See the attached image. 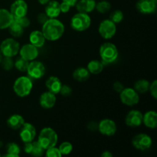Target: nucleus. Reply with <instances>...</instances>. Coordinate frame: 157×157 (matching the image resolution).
<instances>
[{
  "label": "nucleus",
  "instance_id": "1",
  "mask_svg": "<svg viewBox=\"0 0 157 157\" xmlns=\"http://www.w3.org/2000/svg\"><path fill=\"white\" fill-rule=\"evenodd\" d=\"M64 25L60 20L57 18H48L42 25V32L46 40L55 41L60 39L64 33Z\"/></svg>",
  "mask_w": 157,
  "mask_h": 157
},
{
  "label": "nucleus",
  "instance_id": "2",
  "mask_svg": "<svg viewBox=\"0 0 157 157\" xmlns=\"http://www.w3.org/2000/svg\"><path fill=\"white\" fill-rule=\"evenodd\" d=\"M99 55L103 64H110L117 60L119 51L113 43L105 42L100 47Z\"/></svg>",
  "mask_w": 157,
  "mask_h": 157
},
{
  "label": "nucleus",
  "instance_id": "3",
  "mask_svg": "<svg viewBox=\"0 0 157 157\" xmlns=\"http://www.w3.org/2000/svg\"><path fill=\"white\" fill-rule=\"evenodd\" d=\"M33 88L32 79L29 76H21L17 78L13 84V90L19 98L29 96Z\"/></svg>",
  "mask_w": 157,
  "mask_h": 157
},
{
  "label": "nucleus",
  "instance_id": "4",
  "mask_svg": "<svg viewBox=\"0 0 157 157\" xmlns=\"http://www.w3.org/2000/svg\"><path fill=\"white\" fill-rule=\"evenodd\" d=\"M58 136L56 132L51 127H44L39 133L38 142L41 144L44 150L56 147L58 144Z\"/></svg>",
  "mask_w": 157,
  "mask_h": 157
},
{
  "label": "nucleus",
  "instance_id": "5",
  "mask_svg": "<svg viewBox=\"0 0 157 157\" xmlns=\"http://www.w3.org/2000/svg\"><path fill=\"white\" fill-rule=\"evenodd\" d=\"M91 25V18L88 14L78 12L71 19V27L76 32H84Z\"/></svg>",
  "mask_w": 157,
  "mask_h": 157
},
{
  "label": "nucleus",
  "instance_id": "6",
  "mask_svg": "<svg viewBox=\"0 0 157 157\" xmlns=\"http://www.w3.org/2000/svg\"><path fill=\"white\" fill-rule=\"evenodd\" d=\"M20 47V44L15 38H8L2 41L0 44V52L3 57L13 58L18 54Z\"/></svg>",
  "mask_w": 157,
  "mask_h": 157
},
{
  "label": "nucleus",
  "instance_id": "7",
  "mask_svg": "<svg viewBox=\"0 0 157 157\" xmlns=\"http://www.w3.org/2000/svg\"><path fill=\"white\" fill-rule=\"evenodd\" d=\"M120 98L124 105L129 107L136 105L140 101L139 93L132 87H124V90L120 93Z\"/></svg>",
  "mask_w": 157,
  "mask_h": 157
},
{
  "label": "nucleus",
  "instance_id": "8",
  "mask_svg": "<svg viewBox=\"0 0 157 157\" xmlns=\"http://www.w3.org/2000/svg\"><path fill=\"white\" fill-rule=\"evenodd\" d=\"M45 71V66L42 62L33 60L32 61H29L26 72H27L28 76L31 79L38 80L44 76Z\"/></svg>",
  "mask_w": 157,
  "mask_h": 157
},
{
  "label": "nucleus",
  "instance_id": "9",
  "mask_svg": "<svg viewBox=\"0 0 157 157\" xmlns=\"http://www.w3.org/2000/svg\"><path fill=\"white\" fill-rule=\"evenodd\" d=\"M100 35L104 39H111L117 32V25L110 19H104L100 23L98 27Z\"/></svg>",
  "mask_w": 157,
  "mask_h": 157
},
{
  "label": "nucleus",
  "instance_id": "10",
  "mask_svg": "<svg viewBox=\"0 0 157 157\" xmlns=\"http://www.w3.org/2000/svg\"><path fill=\"white\" fill-rule=\"evenodd\" d=\"M153 144L152 138L146 133H139L132 139V145L135 149L140 151L149 150Z\"/></svg>",
  "mask_w": 157,
  "mask_h": 157
},
{
  "label": "nucleus",
  "instance_id": "11",
  "mask_svg": "<svg viewBox=\"0 0 157 157\" xmlns=\"http://www.w3.org/2000/svg\"><path fill=\"white\" fill-rule=\"evenodd\" d=\"M117 127V124L111 119H103L98 123V130L102 135L107 136H111L116 133Z\"/></svg>",
  "mask_w": 157,
  "mask_h": 157
},
{
  "label": "nucleus",
  "instance_id": "12",
  "mask_svg": "<svg viewBox=\"0 0 157 157\" xmlns=\"http://www.w3.org/2000/svg\"><path fill=\"white\" fill-rule=\"evenodd\" d=\"M28 5L25 0H15L10 6V12L14 18H21L27 15Z\"/></svg>",
  "mask_w": 157,
  "mask_h": 157
},
{
  "label": "nucleus",
  "instance_id": "13",
  "mask_svg": "<svg viewBox=\"0 0 157 157\" xmlns=\"http://www.w3.org/2000/svg\"><path fill=\"white\" fill-rule=\"evenodd\" d=\"M19 133L20 139L23 143L32 142L36 136V129L30 123H25L21 126Z\"/></svg>",
  "mask_w": 157,
  "mask_h": 157
},
{
  "label": "nucleus",
  "instance_id": "14",
  "mask_svg": "<svg viewBox=\"0 0 157 157\" xmlns=\"http://www.w3.org/2000/svg\"><path fill=\"white\" fill-rule=\"evenodd\" d=\"M18 54L20 56L27 61H32L38 58L39 52H38V48L29 43V44H25L20 47Z\"/></svg>",
  "mask_w": 157,
  "mask_h": 157
},
{
  "label": "nucleus",
  "instance_id": "15",
  "mask_svg": "<svg viewBox=\"0 0 157 157\" xmlns=\"http://www.w3.org/2000/svg\"><path fill=\"white\" fill-rule=\"evenodd\" d=\"M143 115L144 114L137 110H130L126 116V124L133 128L140 127L143 124Z\"/></svg>",
  "mask_w": 157,
  "mask_h": 157
},
{
  "label": "nucleus",
  "instance_id": "16",
  "mask_svg": "<svg viewBox=\"0 0 157 157\" xmlns=\"http://www.w3.org/2000/svg\"><path fill=\"white\" fill-rule=\"evenodd\" d=\"M157 4L153 2L152 0H139L136 2V9L140 13L148 15L154 13L156 10Z\"/></svg>",
  "mask_w": 157,
  "mask_h": 157
},
{
  "label": "nucleus",
  "instance_id": "17",
  "mask_svg": "<svg viewBox=\"0 0 157 157\" xmlns=\"http://www.w3.org/2000/svg\"><path fill=\"white\" fill-rule=\"evenodd\" d=\"M56 96L50 91H46L41 94L39 98V104L44 109H51L56 104Z\"/></svg>",
  "mask_w": 157,
  "mask_h": 157
},
{
  "label": "nucleus",
  "instance_id": "18",
  "mask_svg": "<svg viewBox=\"0 0 157 157\" xmlns=\"http://www.w3.org/2000/svg\"><path fill=\"white\" fill-rule=\"evenodd\" d=\"M44 13L48 15L49 18H57L61 14L60 3L56 0H50L45 5Z\"/></svg>",
  "mask_w": 157,
  "mask_h": 157
},
{
  "label": "nucleus",
  "instance_id": "19",
  "mask_svg": "<svg viewBox=\"0 0 157 157\" xmlns=\"http://www.w3.org/2000/svg\"><path fill=\"white\" fill-rule=\"evenodd\" d=\"M96 3L95 0H78L75 7L78 12L88 14L94 10Z\"/></svg>",
  "mask_w": 157,
  "mask_h": 157
},
{
  "label": "nucleus",
  "instance_id": "20",
  "mask_svg": "<svg viewBox=\"0 0 157 157\" xmlns=\"http://www.w3.org/2000/svg\"><path fill=\"white\" fill-rule=\"evenodd\" d=\"M143 124L149 129L157 127V113L154 110H149L143 115Z\"/></svg>",
  "mask_w": 157,
  "mask_h": 157
},
{
  "label": "nucleus",
  "instance_id": "21",
  "mask_svg": "<svg viewBox=\"0 0 157 157\" xmlns=\"http://www.w3.org/2000/svg\"><path fill=\"white\" fill-rule=\"evenodd\" d=\"M13 20L14 18L10 11L6 9H0V30L9 29Z\"/></svg>",
  "mask_w": 157,
  "mask_h": 157
},
{
  "label": "nucleus",
  "instance_id": "22",
  "mask_svg": "<svg viewBox=\"0 0 157 157\" xmlns=\"http://www.w3.org/2000/svg\"><path fill=\"white\" fill-rule=\"evenodd\" d=\"M45 86L48 88V91L52 93L57 94H59L61 87L62 86L61 80L56 76H51L48 78V80L45 82Z\"/></svg>",
  "mask_w": 157,
  "mask_h": 157
},
{
  "label": "nucleus",
  "instance_id": "23",
  "mask_svg": "<svg viewBox=\"0 0 157 157\" xmlns=\"http://www.w3.org/2000/svg\"><path fill=\"white\" fill-rule=\"evenodd\" d=\"M29 41L31 44L38 48H40L44 46L46 39L41 31L35 30L31 32L29 35Z\"/></svg>",
  "mask_w": 157,
  "mask_h": 157
},
{
  "label": "nucleus",
  "instance_id": "24",
  "mask_svg": "<svg viewBox=\"0 0 157 157\" xmlns=\"http://www.w3.org/2000/svg\"><path fill=\"white\" fill-rule=\"evenodd\" d=\"M25 124V119L19 114H12L7 120V125L12 130H19Z\"/></svg>",
  "mask_w": 157,
  "mask_h": 157
},
{
  "label": "nucleus",
  "instance_id": "25",
  "mask_svg": "<svg viewBox=\"0 0 157 157\" xmlns=\"http://www.w3.org/2000/svg\"><path fill=\"white\" fill-rule=\"evenodd\" d=\"M90 75V72L87 68L81 67L75 69V71L73 72V78L75 81H79V82H84L89 79Z\"/></svg>",
  "mask_w": 157,
  "mask_h": 157
},
{
  "label": "nucleus",
  "instance_id": "26",
  "mask_svg": "<svg viewBox=\"0 0 157 157\" xmlns=\"http://www.w3.org/2000/svg\"><path fill=\"white\" fill-rule=\"evenodd\" d=\"M104 67V64H103L102 61H100L98 60H92L87 64V69L90 72V74L98 75L103 71Z\"/></svg>",
  "mask_w": 157,
  "mask_h": 157
},
{
  "label": "nucleus",
  "instance_id": "27",
  "mask_svg": "<svg viewBox=\"0 0 157 157\" xmlns=\"http://www.w3.org/2000/svg\"><path fill=\"white\" fill-rule=\"evenodd\" d=\"M21 153L19 146L15 143H9L6 146V154L5 157H18Z\"/></svg>",
  "mask_w": 157,
  "mask_h": 157
},
{
  "label": "nucleus",
  "instance_id": "28",
  "mask_svg": "<svg viewBox=\"0 0 157 157\" xmlns=\"http://www.w3.org/2000/svg\"><path fill=\"white\" fill-rule=\"evenodd\" d=\"M9 29L10 34L12 35V37H14V38H19V37L22 36L25 30L24 28L21 27V26L20 25L17 21H15V20H13L12 24L10 25V26L9 27Z\"/></svg>",
  "mask_w": 157,
  "mask_h": 157
},
{
  "label": "nucleus",
  "instance_id": "29",
  "mask_svg": "<svg viewBox=\"0 0 157 157\" xmlns=\"http://www.w3.org/2000/svg\"><path fill=\"white\" fill-rule=\"evenodd\" d=\"M150 83L147 80L140 79L138 80L134 84V89L139 94H144L149 91Z\"/></svg>",
  "mask_w": 157,
  "mask_h": 157
},
{
  "label": "nucleus",
  "instance_id": "30",
  "mask_svg": "<svg viewBox=\"0 0 157 157\" xmlns=\"http://www.w3.org/2000/svg\"><path fill=\"white\" fill-rule=\"evenodd\" d=\"M29 61L23 58L22 57L19 56L17 58L15 61H14V67L18 71L21 72H25L27 71L28 66H29Z\"/></svg>",
  "mask_w": 157,
  "mask_h": 157
},
{
  "label": "nucleus",
  "instance_id": "31",
  "mask_svg": "<svg viewBox=\"0 0 157 157\" xmlns=\"http://www.w3.org/2000/svg\"><path fill=\"white\" fill-rule=\"evenodd\" d=\"M95 9L99 13L105 14L111 9V5L109 2L106 1V0H102V1H100L96 3Z\"/></svg>",
  "mask_w": 157,
  "mask_h": 157
},
{
  "label": "nucleus",
  "instance_id": "32",
  "mask_svg": "<svg viewBox=\"0 0 157 157\" xmlns=\"http://www.w3.org/2000/svg\"><path fill=\"white\" fill-rule=\"evenodd\" d=\"M45 150L41 146V144L37 141H32V150L31 152V155L33 156L40 157L44 155Z\"/></svg>",
  "mask_w": 157,
  "mask_h": 157
},
{
  "label": "nucleus",
  "instance_id": "33",
  "mask_svg": "<svg viewBox=\"0 0 157 157\" xmlns=\"http://www.w3.org/2000/svg\"><path fill=\"white\" fill-rule=\"evenodd\" d=\"M58 149H59L62 156H64V155L66 156V155H68L71 153L72 150H73V146L70 142L65 141V142H63L60 144Z\"/></svg>",
  "mask_w": 157,
  "mask_h": 157
},
{
  "label": "nucleus",
  "instance_id": "34",
  "mask_svg": "<svg viewBox=\"0 0 157 157\" xmlns=\"http://www.w3.org/2000/svg\"><path fill=\"white\" fill-rule=\"evenodd\" d=\"M110 20H111L115 24H119L124 19V13L121 10H115L112 12L110 15Z\"/></svg>",
  "mask_w": 157,
  "mask_h": 157
},
{
  "label": "nucleus",
  "instance_id": "35",
  "mask_svg": "<svg viewBox=\"0 0 157 157\" xmlns=\"http://www.w3.org/2000/svg\"><path fill=\"white\" fill-rule=\"evenodd\" d=\"M0 64L4 70L10 71L14 67V61L10 57H3Z\"/></svg>",
  "mask_w": 157,
  "mask_h": 157
},
{
  "label": "nucleus",
  "instance_id": "36",
  "mask_svg": "<svg viewBox=\"0 0 157 157\" xmlns=\"http://www.w3.org/2000/svg\"><path fill=\"white\" fill-rule=\"evenodd\" d=\"M45 155L47 157H61L62 156L59 149L57 148L56 147H51V148L46 150Z\"/></svg>",
  "mask_w": 157,
  "mask_h": 157
},
{
  "label": "nucleus",
  "instance_id": "37",
  "mask_svg": "<svg viewBox=\"0 0 157 157\" xmlns=\"http://www.w3.org/2000/svg\"><path fill=\"white\" fill-rule=\"evenodd\" d=\"M15 21L18 23L21 27H23L24 29H26V28L29 27L30 25V20L29 19V18H27L26 16L21 17V18H14Z\"/></svg>",
  "mask_w": 157,
  "mask_h": 157
},
{
  "label": "nucleus",
  "instance_id": "38",
  "mask_svg": "<svg viewBox=\"0 0 157 157\" xmlns=\"http://www.w3.org/2000/svg\"><path fill=\"white\" fill-rule=\"evenodd\" d=\"M149 91L150 92V94L155 100L157 99V81L156 80H154L150 84V87H149Z\"/></svg>",
  "mask_w": 157,
  "mask_h": 157
},
{
  "label": "nucleus",
  "instance_id": "39",
  "mask_svg": "<svg viewBox=\"0 0 157 157\" xmlns=\"http://www.w3.org/2000/svg\"><path fill=\"white\" fill-rule=\"evenodd\" d=\"M60 94L64 97H69L72 93V89L71 87H69L68 85H63L61 86V90H60Z\"/></svg>",
  "mask_w": 157,
  "mask_h": 157
},
{
  "label": "nucleus",
  "instance_id": "40",
  "mask_svg": "<svg viewBox=\"0 0 157 157\" xmlns=\"http://www.w3.org/2000/svg\"><path fill=\"white\" fill-rule=\"evenodd\" d=\"M48 18H49L48 17V15H46L44 12V13H39L38 15V16H37V21H38V22L39 23V24H41V25H42Z\"/></svg>",
  "mask_w": 157,
  "mask_h": 157
},
{
  "label": "nucleus",
  "instance_id": "41",
  "mask_svg": "<svg viewBox=\"0 0 157 157\" xmlns=\"http://www.w3.org/2000/svg\"><path fill=\"white\" fill-rule=\"evenodd\" d=\"M113 89L115 90V91L120 94L124 89V84H123L121 82H119V81H116V82L113 83Z\"/></svg>",
  "mask_w": 157,
  "mask_h": 157
},
{
  "label": "nucleus",
  "instance_id": "42",
  "mask_svg": "<svg viewBox=\"0 0 157 157\" xmlns=\"http://www.w3.org/2000/svg\"><path fill=\"white\" fill-rule=\"evenodd\" d=\"M71 9V6L68 4H67L66 2H62L61 3H60V9H61V12L63 13H67L69 12Z\"/></svg>",
  "mask_w": 157,
  "mask_h": 157
},
{
  "label": "nucleus",
  "instance_id": "43",
  "mask_svg": "<svg viewBox=\"0 0 157 157\" xmlns=\"http://www.w3.org/2000/svg\"><path fill=\"white\" fill-rule=\"evenodd\" d=\"M25 153L27 154H31L32 150V142L24 143V147H23Z\"/></svg>",
  "mask_w": 157,
  "mask_h": 157
},
{
  "label": "nucleus",
  "instance_id": "44",
  "mask_svg": "<svg viewBox=\"0 0 157 157\" xmlns=\"http://www.w3.org/2000/svg\"><path fill=\"white\" fill-rule=\"evenodd\" d=\"M87 128L88 130H91V131H95V130H98V123L94 122V121H91L87 125Z\"/></svg>",
  "mask_w": 157,
  "mask_h": 157
},
{
  "label": "nucleus",
  "instance_id": "45",
  "mask_svg": "<svg viewBox=\"0 0 157 157\" xmlns=\"http://www.w3.org/2000/svg\"><path fill=\"white\" fill-rule=\"evenodd\" d=\"M78 0H62V2H66L67 4H68L71 7H73V6H75L76 3L78 2Z\"/></svg>",
  "mask_w": 157,
  "mask_h": 157
},
{
  "label": "nucleus",
  "instance_id": "46",
  "mask_svg": "<svg viewBox=\"0 0 157 157\" xmlns=\"http://www.w3.org/2000/svg\"><path fill=\"white\" fill-rule=\"evenodd\" d=\"M112 156H113V154H112L110 151H107V150H106V151L103 152V153H101V157H112Z\"/></svg>",
  "mask_w": 157,
  "mask_h": 157
},
{
  "label": "nucleus",
  "instance_id": "47",
  "mask_svg": "<svg viewBox=\"0 0 157 157\" xmlns=\"http://www.w3.org/2000/svg\"><path fill=\"white\" fill-rule=\"evenodd\" d=\"M50 0H38V2H39V4L43 5V6H45Z\"/></svg>",
  "mask_w": 157,
  "mask_h": 157
},
{
  "label": "nucleus",
  "instance_id": "48",
  "mask_svg": "<svg viewBox=\"0 0 157 157\" xmlns=\"http://www.w3.org/2000/svg\"><path fill=\"white\" fill-rule=\"evenodd\" d=\"M2 58H3V55H2L1 52H0V63H1L2 60Z\"/></svg>",
  "mask_w": 157,
  "mask_h": 157
},
{
  "label": "nucleus",
  "instance_id": "49",
  "mask_svg": "<svg viewBox=\"0 0 157 157\" xmlns=\"http://www.w3.org/2000/svg\"><path fill=\"white\" fill-rule=\"evenodd\" d=\"M2 147V141H0V148H1Z\"/></svg>",
  "mask_w": 157,
  "mask_h": 157
},
{
  "label": "nucleus",
  "instance_id": "50",
  "mask_svg": "<svg viewBox=\"0 0 157 157\" xmlns=\"http://www.w3.org/2000/svg\"><path fill=\"white\" fill-rule=\"evenodd\" d=\"M0 156H1V154H0Z\"/></svg>",
  "mask_w": 157,
  "mask_h": 157
}]
</instances>
